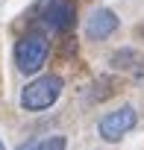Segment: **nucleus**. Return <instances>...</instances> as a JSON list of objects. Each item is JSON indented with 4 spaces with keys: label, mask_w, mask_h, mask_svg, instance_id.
Here are the masks:
<instances>
[{
    "label": "nucleus",
    "mask_w": 144,
    "mask_h": 150,
    "mask_svg": "<svg viewBox=\"0 0 144 150\" xmlns=\"http://www.w3.org/2000/svg\"><path fill=\"white\" fill-rule=\"evenodd\" d=\"M41 21L53 33H68L74 27V3L71 0H44L41 3Z\"/></svg>",
    "instance_id": "20e7f679"
},
{
    "label": "nucleus",
    "mask_w": 144,
    "mask_h": 150,
    "mask_svg": "<svg viewBox=\"0 0 144 150\" xmlns=\"http://www.w3.org/2000/svg\"><path fill=\"white\" fill-rule=\"evenodd\" d=\"M118 27H121V18L112 9H94L91 18L85 21V35L94 38V41H100V38H109Z\"/></svg>",
    "instance_id": "39448f33"
},
{
    "label": "nucleus",
    "mask_w": 144,
    "mask_h": 150,
    "mask_svg": "<svg viewBox=\"0 0 144 150\" xmlns=\"http://www.w3.org/2000/svg\"><path fill=\"white\" fill-rule=\"evenodd\" d=\"M138 35H144V24H141V27H138Z\"/></svg>",
    "instance_id": "6e6552de"
},
{
    "label": "nucleus",
    "mask_w": 144,
    "mask_h": 150,
    "mask_svg": "<svg viewBox=\"0 0 144 150\" xmlns=\"http://www.w3.org/2000/svg\"><path fill=\"white\" fill-rule=\"evenodd\" d=\"M47 53H50L47 35L38 33V30H32L24 38H18V44H15V65H18L21 74H35L47 62Z\"/></svg>",
    "instance_id": "f03ea898"
},
{
    "label": "nucleus",
    "mask_w": 144,
    "mask_h": 150,
    "mask_svg": "<svg viewBox=\"0 0 144 150\" xmlns=\"http://www.w3.org/2000/svg\"><path fill=\"white\" fill-rule=\"evenodd\" d=\"M62 94V77L59 74H44V77H35L32 83H27V88L21 91V106L27 112H41L50 109Z\"/></svg>",
    "instance_id": "f257e3e1"
},
{
    "label": "nucleus",
    "mask_w": 144,
    "mask_h": 150,
    "mask_svg": "<svg viewBox=\"0 0 144 150\" xmlns=\"http://www.w3.org/2000/svg\"><path fill=\"white\" fill-rule=\"evenodd\" d=\"M109 62H112V68H118V71H132V68H141V65H144V56H141L138 50H132V47H121V50H115V53L109 56Z\"/></svg>",
    "instance_id": "423d86ee"
},
{
    "label": "nucleus",
    "mask_w": 144,
    "mask_h": 150,
    "mask_svg": "<svg viewBox=\"0 0 144 150\" xmlns=\"http://www.w3.org/2000/svg\"><path fill=\"white\" fill-rule=\"evenodd\" d=\"M135 109L132 106H121V109H115V112H106L103 118H100V124H97V132H100V138H106V141H121V135H126L132 127H135Z\"/></svg>",
    "instance_id": "7ed1b4c3"
},
{
    "label": "nucleus",
    "mask_w": 144,
    "mask_h": 150,
    "mask_svg": "<svg viewBox=\"0 0 144 150\" xmlns=\"http://www.w3.org/2000/svg\"><path fill=\"white\" fill-rule=\"evenodd\" d=\"M0 150H6V147H3V141H0Z\"/></svg>",
    "instance_id": "1a4fd4ad"
},
{
    "label": "nucleus",
    "mask_w": 144,
    "mask_h": 150,
    "mask_svg": "<svg viewBox=\"0 0 144 150\" xmlns=\"http://www.w3.org/2000/svg\"><path fill=\"white\" fill-rule=\"evenodd\" d=\"M18 150H65V138L62 135H47V138H32L24 141Z\"/></svg>",
    "instance_id": "0eeeda50"
}]
</instances>
